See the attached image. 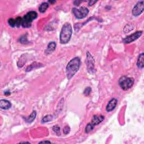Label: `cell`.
Listing matches in <instances>:
<instances>
[{"label": "cell", "mask_w": 144, "mask_h": 144, "mask_svg": "<svg viewBox=\"0 0 144 144\" xmlns=\"http://www.w3.org/2000/svg\"><path fill=\"white\" fill-rule=\"evenodd\" d=\"M81 59L78 57L73 58L68 62L66 67V75L68 79L73 78L78 70L81 66Z\"/></svg>", "instance_id": "6da1fadb"}, {"label": "cell", "mask_w": 144, "mask_h": 144, "mask_svg": "<svg viewBox=\"0 0 144 144\" xmlns=\"http://www.w3.org/2000/svg\"><path fill=\"white\" fill-rule=\"evenodd\" d=\"M73 30L71 24L66 23L63 25L60 34V41L62 44H66L71 40Z\"/></svg>", "instance_id": "7a4b0ae2"}, {"label": "cell", "mask_w": 144, "mask_h": 144, "mask_svg": "<svg viewBox=\"0 0 144 144\" xmlns=\"http://www.w3.org/2000/svg\"><path fill=\"white\" fill-rule=\"evenodd\" d=\"M37 13L34 11L28 12L22 18L21 26L24 28H30L32 26V22L37 18Z\"/></svg>", "instance_id": "3957f363"}, {"label": "cell", "mask_w": 144, "mask_h": 144, "mask_svg": "<svg viewBox=\"0 0 144 144\" xmlns=\"http://www.w3.org/2000/svg\"><path fill=\"white\" fill-rule=\"evenodd\" d=\"M134 84V79L126 76H122L119 79V84L122 89L127 91L132 87Z\"/></svg>", "instance_id": "277c9868"}, {"label": "cell", "mask_w": 144, "mask_h": 144, "mask_svg": "<svg viewBox=\"0 0 144 144\" xmlns=\"http://www.w3.org/2000/svg\"><path fill=\"white\" fill-rule=\"evenodd\" d=\"M72 12L75 17L78 19H83L87 16L89 12L88 9L86 7H81L79 9L73 8L72 10Z\"/></svg>", "instance_id": "5b68a950"}, {"label": "cell", "mask_w": 144, "mask_h": 144, "mask_svg": "<svg viewBox=\"0 0 144 144\" xmlns=\"http://www.w3.org/2000/svg\"><path fill=\"white\" fill-rule=\"evenodd\" d=\"M86 63L88 72L91 74L95 73V60L89 52H87Z\"/></svg>", "instance_id": "8992f818"}, {"label": "cell", "mask_w": 144, "mask_h": 144, "mask_svg": "<svg viewBox=\"0 0 144 144\" xmlns=\"http://www.w3.org/2000/svg\"><path fill=\"white\" fill-rule=\"evenodd\" d=\"M144 10V1H141L137 2L132 9V14L134 16H137L141 15Z\"/></svg>", "instance_id": "52a82bcc"}, {"label": "cell", "mask_w": 144, "mask_h": 144, "mask_svg": "<svg viewBox=\"0 0 144 144\" xmlns=\"http://www.w3.org/2000/svg\"><path fill=\"white\" fill-rule=\"evenodd\" d=\"M143 31H137L136 32L124 38L123 39V42L125 43H130L131 42H134L135 40H137L138 38H140L141 36V35L143 34Z\"/></svg>", "instance_id": "ba28073f"}, {"label": "cell", "mask_w": 144, "mask_h": 144, "mask_svg": "<svg viewBox=\"0 0 144 144\" xmlns=\"http://www.w3.org/2000/svg\"><path fill=\"white\" fill-rule=\"evenodd\" d=\"M118 104V100L117 99L115 98H113L110 100L109 102L108 103V105L106 107V110L108 112H110L112 110H113Z\"/></svg>", "instance_id": "9c48e42d"}, {"label": "cell", "mask_w": 144, "mask_h": 144, "mask_svg": "<svg viewBox=\"0 0 144 144\" xmlns=\"http://www.w3.org/2000/svg\"><path fill=\"white\" fill-rule=\"evenodd\" d=\"M104 119V116L103 115H95L92 118L91 123L92 125H93L94 126H95V125H98L100 123L102 122Z\"/></svg>", "instance_id": "30bf717a"}, {"label": "cell", "mask_w": 144, "mask_h": 144, "mask_svg": "<svg viewBox=\"0 0 144 144\" xmlns=\"http://www.w3.org/2000/svg\"><path fill=\"white\" fill-rule=\"evenodd\" d=\"M11 107V103L6 100L2 99L0 100V108L2 109L7 110Z\"/></svg>", "instance_id": "8fae6325"}, {"label": "cell", "mask_w": 144, "mask_h": 144, "mask_svg": "<svg viewBox=\"0 0 144 144\" xmlns=\"http://www.w3.org/2000/svg\"><path fill=\"white\" fill-rule=\"evenodd\" d=\"M56 47V44L54 42H51L48 45L47 48L45 50V53L46 55L51 54L55 50Z\"/></svg>", "instance_id": "7c38bea8"}, {"label": "cell", "mask_w": 144, "mask_h": 144, "mask_svg": "<svg viewBox=\"0 0 144 144\" xmlns=\"http://www.w3.org/2000/svg\"><path fill=\"white\" fill-rule=\"evenodd\" d=\"M42 66H43V65H42L41 63H40V62H33V63L31 64V65H29L28 66V67L27 68L26 70H25V71H26L27 72H30V71H32V70L34 69H37V68H40Z\"/></svg>", "instance_id": "4fadbf2b"}, {"label": "cell", "mask_w": 144, "mask_h": 144, "mask_svg": "<svg viewBox=\"0 0 144 144\" xmlns=\"http://www.w3.org/2000/svg\"><path fill=\"white\" fill-rule=\"evenodd\" d=\"M144 53H142L138 56L137 62V65L139 68L143 69L144 68Z\"/></svg>", "instance_id": "5bb4252c"}, {"label": "cell", "mask_w": 144, "mask_h": 144, "mask_svg": "<svg viewBox=\"0 0 144 144\" xmlns=\"http://www.w3.org/2000/svg\"><path fill=\"white\" fill-rule=\"evenodd\" d=\"M36 115H37V112L36 111H33L32 113V114H31L28 117H27V118H25V122L29 123L33 122L34 121V120L35 119V118H36Z\"/></svg>", "instance_id": "9a60e30c"}, {"label": "cell", "mask_w": 144, "mask_h": 144, "mask_svg": "<svg viewBox=\"0 0 144 144\" xmlns=\"http://www.w3.org/2000/svg\"><path fill=\"white\" fill-rule=\"evenodd\" d=\"M25 62H26V57H25V55H22L21 58L19 59V62H18V66H19V67L21 68L22 66L24 65Z\"/></svg>", "instance_id": "2e32d148"}, {"label": "cell", "mask_w": 144, "mask_h": 144, "mask_svg": "<svg viewBox=\"0 0 144 144\" xmlns=\"http://www.w3.org/2000/svg\"><path fill=\"white\" fill-rule=\"evenodd\" d=\"M48 7H49V4L47 2H43L39 7L40 12L41 13H43L47 10Z\"/></svg>", "instance_id": "e0dca14e"}, {"label": "cell", "mask_w": 144, "mask_h": 144, "mask_svg": "<svg viewBox=\"0 0 144 144\" xmlns=\"http://www.w3.org/2000/svg\"><path fill=\"white\" fill-rule=\"evenodd\" d=\"M52 119H53L52 115H46L45 117H44L43 118V119H42L41 122H42V123H47V122H49L51 121Z\"/></svg>", "instance_id": "ac0fdd59"}, {"label": "cell", "mask_w": 144, "mask_h": 144, "mask_svg": "<svg viewBox=\"0 0 144 144\" xmlns=\"http://www.w3.org/2000/svg\"><path fill=\"white\" fill-rule=\"evenodd\" d=\"M94 127H95V126H94L93 125H92L91 123H88V124H87V126L85 128V132L86 133L90 132L91 131H92L93 130Z\"/></svg>", "instance_id": "d6986e66"}, {"label": "cell", "mask_w": 144, "mask_h": 144, "mask_svg": "<svg viewBox=\"0 0 144 144\" xmlns=\"http://www.w3.org/2000/svg\"><path fill=\"white\" fill-rule=\"evenodd\" d=\"M133 29H134V26H133L132 24H127L125 25V27L124 28L123 31H124V32L125 33H128L133 30Z\"/></svg>", "instance_id": "ffe728a7"}, {"label": "cell", "mask_w": 144, "mask_h": 144, "mask_svg": "<svg viewBox=\"0 0 144 144\" xmlns=\"http://www.w3.org/2000/svg\"><path fill=\"white\" fill-rule=\"evenodd\" d=\"M52 130L55 134H56L57 135L60 136V127H59L58 125H55V126L53 127Z\"/></svg>", "instance_id": "44dd1931"}, {"label": "cell", "mask_w": 144, "mask_h": 144, "mask_svg": "<svg viewBox=\"0 0 144 144\" xmlns=\"http://www.w3.org/2000/svg\"><path fill=\"white\" fill-rule=\"evenodd\" d=\"M22 24V18L21 17H18L15 19V27L19 28Z\"/></svg>", "instance_id": "7402d4cb"}, {"label": "cell", "mask_w": 144, "mask_h": 144, "mask_svg": "<svg viewBox=\"0 0 144 144\" xmlns=\"http://www.w3.org/2000/svg\"><path fill=\"white\" fill-rule=\"evenodd\" d=\"M8 23L10 27L14 28L15 27V19L10 18L8 20Z\"/></svg>", "instance_id": "603a6c76"}, {"label": "cell", "mask_w": 144, "mask_h": 144, "mask_svg": "<svg viewBox=\"0 0 144 144\" xmlns=\"http://www.w3.org/2000/svg\"><path fill=\"white\" fill-rule=\"evenodd\" d=\"M19 41L20 42H21V43H23V44L27 43V42H28L27 36H21V38H20Z\"/></svg>", "instance_id": "cb8c5ba5"}, {"label": "cell", "mask_w": 144, "mask_h": 144, "mask_svg": "<svg viewBox=\"0 0 144 144\" xmlns=\"http://www.w3.org/2000/svg\"><path fill=\"white\" fill-rule=\"evenodd\" d=\"M91 88L90 87H87L86 89L84 90L83 93L85 96H88L90 94V93H91Z\"/></svg>", "instance_id": "d4e9b609"}, {"label": "cell", "mask_w": 144, "mask_h": 144, "mask_svg": "<svg viewBox=\"0 0 144 144\" xmlns=\"http://www.w3.org/2000/svg\"><path fill=\"white\" fill-rule=\"evenodd\" d=\"M70 131H71V128L69 126L66 125L65 127H64L63 129V132L65 134H67L70 132Z\"/></svg>", "instance_id": "484cf974"}, {"label": "cell", "mask_w": 144, "mask_h": 144, "mask_svg": "<svg viewBox=\"0 0 144 144\" xmlns=\"http://www.w3.org/2000/svg\"><path fill=\"white\" fill-rule=\"evenodd\" d=\"M97 2V1H90L89 2V3H88V5L89 6H92V5H95V3Z\"/></svg>", "instance_id": "4316f807"}, {"label": "cell", "mask_w": 144, "mask_h": 144, "mask_svg": "<svg viewBox=\"0 0 144 144\" xmlns=\"http://www.w3.org/2000/svg\"><path fill=\"white\" fill-rule=\"evenodd\" d=\"M81 3V1H74V5H77V6H79V3Z\"/></svg>", "instance_id": "83f0119b"}, {"label": "cell", "mask_w": 144, "mask_h": 144, "mask_svg": "<svg viewBox=\"0 0 144 144\" xmlns=\"http://www.w3.org/2000/svg\"><path fill=\"white\" fill-rule=\"evenodd\" d=\"M40 143H51V142L49 141H41Z\"/></svg>", "instance_id": "f1b7e54d"}, {"label": "cell", "mask_w": 144, "mask_h": 144, "mask_svg": "<svg viewBox=\"0 0 144 144\" xmlns=\"http://www.w3.org/2000/svg\"><path fill=\"white\" fill-rule=\"evenodd\" d=\"M5 94L6 95H10V92H6L5 93Z\"/></svg>", "instance_id": "f546056e"}, {"label": "cell", "mask_w": 144, "mask_h": 144, "mask_svg": "<svg viewBox=\"0 0 144 144\" xmlns=\"http://www.w3.org/2000/svg\"><path fill=\"white\" fill-rule=\"evenodd\" d=\"M49 2H50V3H55V1H49Z\"/></svg>", "instance_id": "4dcf8cb0"}, {"label": "cell", "mask_w": 144, "mask_h": 144, "mask_svg": "<svg viewBox=\"0 0 144 144\" xmlns=\"http://www.w3.org/2000/svg\"><path fill=\"white\" fill-rule=\"evenodd\" d=\"M22 143V144H24V143H26V144H27V143H29V142H21V143ZM30 144V143H29Z\"/></svg>", "instance_id": "1f68e13d"}]
</instances>
